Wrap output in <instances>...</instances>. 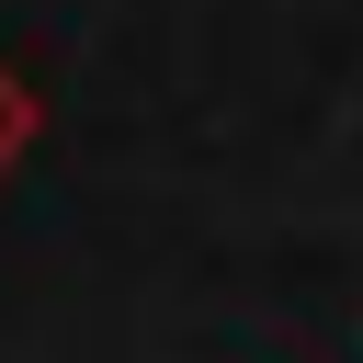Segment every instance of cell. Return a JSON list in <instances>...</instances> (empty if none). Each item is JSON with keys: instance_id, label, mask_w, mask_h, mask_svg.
<instances>
[{"instance_id": "obj_1", "label": "cell", "mask_w": 363, "mask_h": 363, "mask_svg": "<svg viewBox=\"0 0 363 363\" xmlns=\"http://www.w3.org/2000/svg\"><path fill=\"white\" fill-rule=\"evenodd\" d=\"M34 136H45V102H34V79H23L11 57H0V182H11L23 159H34Z\"/></svg>"}]
</instances>
